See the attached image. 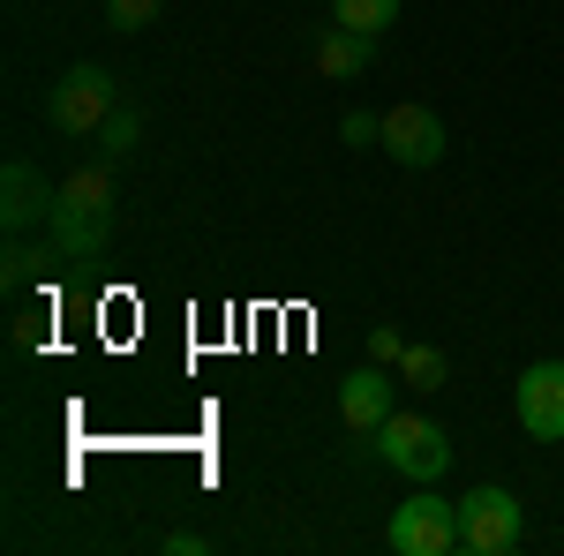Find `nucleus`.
I'll return each instance as SVG.
<instances>
[{
    "instance_id": "2",
    "label": "nucleus",
    "mask_w": 564,
    "mask_h": 556,
    "mask_svg": "<svg viewBox=\"0 0 564 556\" xmlns=\"http://www.w3.org/2000/svg\"><path fill=\"white\" fill-rule=\"evenodd\" d=\"M527 542V504L505 481H481L459 497V549L467 556H512Z\"/></svg>"
},
{
    "instance_id": "6",
    "label": "nucleus",
    "mask_w": 564,
    "mask_h": 556,
    "mask_svg": "<svg viewBox=\"0 0 564 556\" xmlns=\"http://www.w3.org/2000/svg\"><path fill=\"white\" fill-rule=\"evenodd\" d=\"M512 406H520V428L534 444H564V361H527Z\"/></svg>"
},
{
    "instance_id": "14",
    "label": "nucleus",
    "mask_w": 564,
    "mask_h": 556,
    "mask_svg": "<svg viewBox=\"0 0 564 556\" xmlns=\"http://www.w3.org/2000/svg\"><path fill=\"white\" fill-rule=\"evenodd\" d=\"M166 15V0H106V23L113 31H143V23H159Z\"/></svg>"
},
{
    "instance_id": "1",
    "label": "nucleus",
    "mask_w": 564,
    "mask_h": 556,
    "mask_svg": "<svg viewBox=\"0 0 564 556\" xmlns=\"http://www.w3.org/2000/svg\"><path fill=\"white\" fill-rule=\"evenodd\" d=\"M45 241L61 263H98L113 241V181L106 166H76L53 188V218H45Z\"/></svg>"
},
{
    "instance_id": "15",
    "label": "nucleus",
    "mask_w": 564,
    "mask_h": 556,
    "mask_svg": "<svg viewBox=\"0 0 564 556\" xmlns=\"http://www.w3.org/2000/svg\"><path fill=\"white\" fill-rule=\"evenodd\" d=\"M45 249H53V241H45ZM45 249H31L23 233H8V286H31V271L45 263Z\"/></svg>"
},
{
    "instance_id": "17",
    "label": "nucleus",
    "mask_w": 564,
    "mask_h": 556,
    "mask_svg": "<svg viewBox=\"0 0 564 556\" xmlns=\"http://www.w3.org/2000/svg\"><path fill=\"white\" fill-rule=\"evenodd\" d=\"M399 353H406V339H399L391 324H377V331H369V361H384V369H399Z\"/></svg>"
},
{
    "instance_id": "10",
    "label": "nucleus",
    "mask_w": 564,
    "mask_h": 556,
    "mask_svg": "<svg viewBox=\"0 0 564 556\" xmlns=\"http://www.w3.org/2000/svg\"><path fill=\"white\" fill-rule=\"evenodd\" d=\"M369 68V39L347 31V23H332V31H316V76L324 84H354Z\"/></svg>"
},
{
    "instance_id": "4",
    "label": "nucleus",
    "mask_w": 564,
    "mask_h": 556,
    "mask_svg": "<svg viewBox=\"0 0 564 556\" xmlns=\"http://www.w3.org/2000/svg\"><path fill=\"white\" fill-rule=\"evenodd\" d=\"M377 459L391 473H406V481H444L452 473V436L430 422V414H391L377 428Z\"/></svg>"
},
{
    "instance_id": "11",
    "label": "nucleus",
    "mask_w": 564,
    "mask_h": 556,
    "mask_svg": "<svg viewBox=\"0 0 564 556\" xmlns=\"http://www.w3.org/2000/svg\"><path fill=\"white\" fill-rule=\"evenodd\" d=\"M399 384H406V391H444V384H452L444 346H406V353H399Z\"/></svg>"
},
{
    "instance_id": "9",
    "label": "nucleus",
    "mask_w": 564,
    "mask_h": 556,
    "mask_svg": "<svg viewBox=\"0 0 564 556\" xmlns=\"http://www.w3.org/2000/svg\"><path fill=\"white\" fill-rule=\"evenodd\" d=\"M391 414H399V406H391V377H384V361L354 369L347 384H339V422H347L354 436H377Z\"/></svg>"
},
{
    "instance_id": "7",
    "label": "nucleus",
    "mask_w": 564,
    "mask_h": 556,
    "mask_svg": "<svg viewBox=\"0 0 564 556\" xmlns=\"http://www.w3.org/2000/svg\"><path fill=\"white\" fill-rule=\"evenodd\" d=\"M377 151H391L399 166H436V159H444V121H436L430 106H391Z\"/></svg>"
},
{
    "instance_id": "8",
    "label": "nucleus",
    "mask_w": 564,
    "mask_h": 556,
    "mask_svg": "<svg viewBox=\"0 0 564 556\" xmlns=\"http://www.w3.org/2000/svg\"><path fill=\"white\" fill-rule=\"evenodd\" d=\"M45 218H53V188L39 181L31 159H8V166H0V226H8V233H31Z\"/></svg>"
},
{
    "instance_id": "5",
    "label": "nucleus",
    "mask_w": 564,
    "mask_h": 556,
    "mask_svg": "<svg viewBox=\"0 0 564 556\" xmlns=\"http://www.w3.org/2000/svg\"><path fill=\"white\" fill-rule=\"evenodd\" d=\"M399 556H452L459 549V497H436L422 481V497H406L391 512V534H384Z\"/></svg>"
},
{
    "instance_id": "18",
    "label": "nucleus",
    "mask_w": 564,
    "mask_h": 556,
    "mask_svg": "<svg viewBox=\"0 0 564 556\" xmlns=\"http://www.w3.org/2000/svg\"><path fill=\"white\" fill-rule=\"evenodd\" d=\"M204 549H212L204 534H166V556H204Z\"/></svg>"
},
{
    "instance_id": "13",
    "label": "nucleus",
    "mask_w": 564,
    "mask_h": 556,
    "mask_svg": "<svg viewBox=\"0 0 564 556\" xmlns=\"http://www.w3.org/2000/svg\"><path fill=\"white\" fill-rule=\"evenodd\" d=\"M135 135H143L135 106H113V113H106V129H98V151H106V166H113V159H129V151H135Z\"/></svg>"
},
{
    "instance_id": "12",
    "label": "nucleus",
    "mask_w": 564,
    "mask_h": 556,
    "mask_svg": "<svg viewBox=\"0 0 564 556\" xmlns=\"http://www.w3.org/2000/svg\"><path fill=\"white\" fill-rule=\"evenodd\" d=\"M332 23H347V31H361V39H377V31L399 23V0H332Z\"/></svg>"
},
{
    "instance_id": "16",
    "label": "nucleus",
    "mask_w": 564,
    "mask_h": 556,
    "mask_svg": "<svg viewBox=\"0 0 564 556\" xmlns=\"http://www.w3.org/2000/svg\"><path fill=\"white\" fill-rule=\"evenodd\" d=\"M339 135H347L354 151H361V143H384V113H361V106H347V121H339Z\"/></svg>"
},
{
    "instance_id": "3",
    "label": "nucleus",
    "mask_w": 564,
    "mask_h": 556,
    "mask_svg": "<svg viewBox=\"0 0 564 556\" xmlns=\"http://www.w3.org/2000/svg\"><path fill=\"white\" fill-rule=\"evenodd\" d=\"M113 106H121V84H113L106 68H90V61H76L61 84L45 90V121H53V135H98Z\"/></svg>"
}]
</instances>
